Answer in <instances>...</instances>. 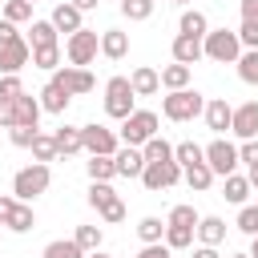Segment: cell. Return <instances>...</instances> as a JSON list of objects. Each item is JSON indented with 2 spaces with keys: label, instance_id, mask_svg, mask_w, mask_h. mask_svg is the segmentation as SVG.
Segmentation results:
<instances>
[{
  "label": "cell",
  "instance_id": "obj_7",
  "mask_svg": "<svg viewBox=\"0 0 258 258\" xmlns=\"http://www.w3.org/2000/svg\"><path fill=\"white\" fill-rule=\"evenodd\" d=\"M81 145H85V153L89 157H113L117 149H121V141H117V133L109 129V125H81Z\"/></svg>",
  "mask_w": 258,
  "mask_h": 258
},
{
  "label": "cell",
  "instance_id": "obj_41",
  "mask_svg": "<svg viewBox=\"0 0 258 258\" xmlns=\"http://www.w3.org/2000/svg\"><path fill=\"white\" fill-rule=\"evenodd\" d=\"M113 198H117V189H113L109 181H93V185H89V206H93V210H105Z\"/></svg>",
  "mask_w": 258,
  "mask_h": 258
},
{
  "label": "cell",
  "instance_id": "obj_31",
  "mask_svg": "<svg viewBox=\"0 0 258 258\" xmlns=\"http://www.w3.org/2000/svg\"><path fill=\"white\" fill-rule=\"evenodd\" d=\"M85 173H89V181H113L117 177V165H113V157H89L85 161Z\"/></svg>",
  "mask_w": 258,
  "mask_h": 258
},
{
  "label": "cell",
  "instance_id": "obj_25",
  "mask_svg": "<svg viewBox=\"0 0 258 258\" xmlns=\"http://www.w3.org/2000/svg\"><path fill=\"white\" fill-rule=\"evenodd\" d=\"M222 198H226V202H234V206H246V198H250V181H246L242 173L222 177Z\"/></svg>",
  "mask_w": 258,
  "mask_h": 258
},
{
  "label": "cell",
  "instance_id": "obj_52",
  "mask_svg": "<svg viewBox=\"0 0 258 258\" xmlns=\"http://www.w3.org/2000/svg\"><path fill=\"white\" fill-rule=\"evenodd\" d=\"M242 20L246 24H258V0H242Z\"/></svg>",
  "mask_w": 258,
  "mask_h": 258
},
{
  "label": "cell",
  "instance_id": "obj_53",
  "mask_svg": "<svg viewBox=\"0 0 258 258\" xmlns=\"http://www.w3.org/2000/svg\"><path fill=\"white\" fill-rule=\"evenodd\" d=\"M12 206H16V198H0V226H4V218L12 214Z\"/></svg>",
  "mask_w": 258,
  "mask_h": 258
},
{
  "label": "cell",
  "instance_id": "obj_55",
  "mask_svg": "<svg viewBox=\"0 0 258 258\" xmlns=\"http://www.w3.org/2000/svg\"><path fill=\"white\" fill-rule=\"evenodd\" d=\"M69 4H73V8H77V12H89V8H97V4H101V0H69Z\"/></svg>",
  "mask_w": 258,
  "mask_h": 258
},
{
  "label": "cell",
  "instance_id": "obj_62",
  "mask_svg": "<svg viewBox=\"0 0 258 258\" xmlns=\"http://www.w3.org/2000/svg\"><path fill=\"white\" fill-rule=\"evenodd\" d=\"M117 4H121V0H117Z\"/></svg>",
  "mask_w": 258,
  "mask_h": 258
},
{
  "label": "cell",
  "instance_id": "obj_58",
  "mask_svg": "<svg viewBox=\"0 0 258 258\" xmlns=\"http://www.w3.org/2000/svg\"><path fill=\"white\" fill-rule=\"evenodd\" d=\"M85 258H113V254H105V250H93V254H85Z\"/></svg>",
  "mask_w": 258,
  "mask_h": 258
},
{
  "label": "cell",
  "instance_id": "obj_8",
  "mask_svg": "<svg viewBox=\"0 0 258 258\" xmlns=\"http://www.w3.org/2000/svg\"><path fill=\"white\" fill-rule=\"evenodd\" d=\"M202 157H206V165H210L214 177H230V173L238 169V145H230L226 137H214V141L202 149Z\"/></svg>",
  "mask_w": 258,
  "mask_h": 258
},
{
  "label": "cell",
  "instance_id": "obj_15",
  "mask_svg": "<svg viewBox=\"0 0 258 258\" xmlns=\"http://www.w3.org/2000/svg\"><path fill=\"white\" fill-rule=\"evenodd\" d=\"M169 52H173V60L177 64H198L202 60V40L198 36H173V44H169Z\"/></svg>",
  "mask_w": 258,
  "mask_h": 258
},
{
  "label": "cell",
  "instance_id": "obj_35",
  "mask_svg": "<svg viewBox=\"0 0 258 258\" xmlns=\"http://www.w3.org/2000/svg\"><path fill=\"white\" fill-rule=\"evenodd\" d=\"M173 161H177L181 169H189V165H198V161H206V157H202V145H194V141H177V145H173Z\"/></svg>",
  "mask_w": 258,
  "mask_h": 258
},
{
  "label": "cell",
  "instance_id": "obj_32",
  "mask_svg": "<svg viewBox=\"0 0 258 258\" xmlns=\"http://www.w3.org/2000/svg\"><path fill=\"white\" fill-rule=\"evenodd\" d=\"M137 238H141L145 246L161 242V238H165V222H161V218H153V214H149V218H141V222H137Z\"/></svg>",
  "mask_w": 258,
  "mask_h": 258
},
{
  "label": "cell",
  "instance_id": "obj_22",
  "mask_svg": "<svg viewBox=\"0 0 258 258\" xmlns=\"http://www.w3.org/2000/svg\"><path fill=\"white\" fill-rule=\"evenodd\" d=\"M198 238H202V246H222L226 242V222L222 218H198V230H194Z\"/></svg>",
  "mask_w": 258,
  "mask_h": 258
},
{
  "label": "cell",
  "instance_id": "obj_2",
  "mask_svg": "<svg viewBox=\"0 0 258 258\" xmlns=\"http://www.w3.org/2000/svg\"><path fill=\"white\" fill-rule=\"evenodd\" d=\"M157 113L153 109H133L125 121H121V133H117V141H125V145H133V149H141L149 137H157Z\"/></svg>",
  "mask_w": 258,
  "mask_h": 258
},
{
  "label": "cell",
  "instance_id": "obj_29",
  "mask_svg": "<svg viewBox=\"0 0 258 258\" xmlns=\"http://www.w3.org/2000/svg\"><path fill=\"white\" fill-rule=\"evenodd\" d=\"M181 177H185V185H189V189H198V194H206V189L214 185V173H210V165H206V161H198V165L181 169Z\"/></svg>",
  "mask_w": 258,
  "mask_h": 258
},
{
  "label": "cell",
  "instance_id": "obj_38",
  "mask_svg": "<svg viewBox=\"0 0 258 258\" xmlns=\"http://www.w3.org/2000/svg\"><path fill=\"white\" fill-rule=\"evenodd\" d=\"M8 24H24V20H32V4L28 0H4V12H0Z\"/></svg>",
  "mask_w": 258,
  "mask_h": 258
},
{
  "label": "cell",
  "instance_id": "obj_44",
  "mask_svg": "<svg viewBox=\"0 0 258 258\" xmlns=\"http://www.w3.org/2000/svg\"><path fill=\"white\" fill-rule=\"evenodd\" d=\"M36 133H40V129H28V125H12V129H8V141H12L16 149H28Z\"/></svg>",
  "mask_w": 258,
  "mask_h": 258
},
{
  "label": "cell",
  "instance_id": "obj_45",
  "mask_svg": "<svg viewBox=\"0 0 258 258\" xmlns=\"http://www.w3.org/2000/svg\"><path fill=\"white\" fill-rule=\"evenodd\" d=\"M97 214H101L109 226H117V222H125V202H121V198H113V202H109L105 210H97Z\"/></svg>",
  "mask_w": 258,
  "mask_h": 258
},
{
  "label": "cell",
  "instance_id": "obj_21",
  "mask_svg": "<svg viewBox=\"0 0 258 258\" xmlns=\"http://www.w3.org/2000/svg\"><path fill=\"white\" fill-rule=\"evenodd\" d=\"M52 141H56V153H64V157L85 153V145H81V125H60V129L52 133Z\"/></svg>",
  "mask_w": 258,
  "mask_h": 258
},
{
  "label": "cell",
  "instance_id": "obj_13",
  "mask_svg": "<svg viewBox=\"0 0 258 258\" xmlns=\"http://www.w3.org/2000/svg\"><path fill=\"white\" fill-rule=\"evenodd\" d=\"M230 133H238L242 141H254V137H258V101H246V105H238V109H234Z\"/></svg>",
  "mask_w": 258,
  "mask_h": 258
},
{
  "label": "cell",
  "instance_id": "obj_5",
  "mask_svg": "<svg viewBox=\"0 0 258 258\" xmlns=\"http://www.w3.org/2000/svg\"><path fill=\"white\" fill-rule=\"evenodd\" d=\"M137 93H133V85H129V77H109L105 81V113L109 117H117V121H125L137 105Z\"/></svg>",
  "mask_w": 258,
  "mask_h": 258
},
{
  "label": "cell",
  "instance_id": "obj_56",
  "mask_svg": "<svg viewBox=\"0 0 258 258\" xmlns=\"http://www.w3.org/2000/svg\"><path fill=\"white\" fill-rule=\"evenodd\" d=\"M246 181H250V189H258V165H250V169H246Z\"/></svg>",
  "mask_w": 258,
  "mask_h": 258
},
{
  "label": "cell",
  "instance_id": "obj_30",
  "mask_svg": "<svg viewBox=\"0 0 258 258\" xmlns=\"http://www.w3.org/2000/svg\"><path fill=\"white\" fill-rule=\"evenodd\" d=\"M28 149H32V157H36L40 165H48V161H56V157H60V153H56V141H52V133H36Z\"/></svg>",
  "mask_w": 258,
  "mask_h": 258
},
{
  "label": "cell",
  "instance_id": "obj_50",
  "mask_svg": "<svg viewBox=\"0 0 258 258\" xmlns=\"http://www.w3.org/2000/svg\"><path fill=\"white\" fill-rule=\"evenodd\" d=\"M0 125H4V129L16 125V109H12V101H0Z\"/></svg>",
  "mask_w": 258,
  "mask_h": 258
},
{
  "label": "cell",
  "instance_id": "obj_43",
  "mask_svg": "<svg viewBox=\"0 0 258 258\" xmlns=\"http://www.w3.org/2000/svg\"><path fill=\"white\" fill-rule=\"evenodd\" d=\"M238 230L250 234V238L258 234V206H242V210H238Z\"/></svg>",
  "mask_w": 258,
  "mask_h": 258
},
{
  "label": "cell",
  "instance_id": "obj_12",
  "mask_svg": "<svg viewBox=\"0 0 258 258\" xmlns=\"http://www.w3.org/2000/svg\"><path fill=\"white\" fill-rule=\"evenodd\" d=\"M202 117H206V129H214V133L222 137V133H230V121H234V105H230L226 97H214V101H206Z\"/></svg>",
  "mask_w": 258,
  "mask_h": 258
},
{
  "label": "cell",
  "instance_id": "obj_51",
  "mask_svg": "<svg viewBox=\"0 0 258 258\" xmlns=\"http://www.w3.org/2000/svg\"><path fill=\"white\" fill-rule=\"evenodd\" d=\"M16 36H20V32H16V24H8V20L0 16V48H4L8 40H16Z\"/></svg>",
  "mask_w": 258,
  "mask_h": 258
},
{
  "label": "cell",
  "instance_id": "obj_18",
  "mask_svg": "<svg viewBox=\"0 0 258 258\" xmlns=\"http://www.w3.org/2000/svg\"><path fill=\"white\" fill-rule=\"evenodd\" d=\"M48 20H52V28H56V32H69V36H73V32H81V28H85V24H81V12H77V8H73V4H56V8H52V16H48Z\"/></svg>",
  "mask_w": 258,
  "mask_h": 258
},
{
  "label": "cell",
  "instance_id": "obj_24",
  "mask_svg": "<svg viewBox=\"0 0 258 258\" xmlns=\"http://www.w3.org/2000/svg\"><path fill=\"white\" fill-rule=\"evenodd\" d=\"M4 226H8L12 234H28V230L36 226V214H32V206H28V202H16V206H12V214L4 218Z\"/></svg>",
  "mask_w": 258,
  "mask_h": 258
},
{
  "label": "cell",
  "instance_id": "obj_36",
  "mask_svg": "<svg viewBox=\"0 0 258 258\" xmlns=\"http://www.w3.org/2000/svg\"><path fill=\"white\" fill-rule=\"evenodd\" d=\"M101 226H77V234H73V242L85 250V254H93V250H101Z\"/></svg>",
  "mask_w": 258,
  "mask_h": 258
},
{
  "label": "cell",
  "instance_id": "obj_3",
  "mask_svg": "<svg viewBox=\"0 0 258 258\" xmlns=\"http://www.w3.org/2000/svg\"><path fill=\"white\" fill-rule=\"evenodd\" d=\"M202 56L218 60V64H234L242 56V44H238V32L234 28H214L202 36Z\"/></svg>",
  "mask_w": 258,
  "mask_h": 258
},
{
  "label": "cell",
  "instance_id": "obj_16",
  "mask_svg": "<svg viewBox=\"0 0 258 258\" xmlns=\"http://www.w3.org/2000/svg\"><path fill=\"white\" fill-rule=\"evenodd\" d=\"M12 109H16V125L40 129V101H36L32 93H20V97L12 101Z\"/></svg>",
  "mask_w": 258,
  "mask_h": 258
},
{
  "label": "cell",
  "instance_id": "obj_33",
  "mask_svg": "<svg viewBox=\"0 0 258 258\" xmlns=\"http://www.w3.org/2000/svg\"><path fill=\"white\" fill-rule=\"evenodd\" d=\"M40 258H85V250L73 242V238H56V242H48L44 246V254Z\"/></svg>",
  "mask_w": 258,
  "mask_h": 258
},
{
  "label": "cell",
  "instance_id": "obj_54",
  "mask_svg": "<svg viewBox=\"0 0 258 258\" xmlns=\"http://www.w3.org/2000/svg\"><path fill=\"white\" fill-rule=\"evenodd\" d=\"M194 258H222V254H218V246H198Z\"/></svg>",
  "mask_w": 258,
  "mask_h": 258
},
{
  "label": "cell",
  "instance_id": "obj_46",
  "mask_svg": "<svg viewBox=\"0 0 258 258\" xmlns=\"http://www.w3.org/2000/svg\"><path fill=\"white\" fill-rule=\"evenodd\" d=\"M20 93H24L20 77H0V101H16Z\"/></svg>",
  "mask_w": 258,
  "mask_h": 258
},
{
  "label": "cell",
  "instance_id": "obj_61",
  "mask_svg": "<svg viewBox=\"0 0 258 258\" xmlns=\"http://www.w3.org/2000/svg\"><path fill=\"white\" fill-rule=\"evenodd\" d=\"M28 4H36V0H28Z\"/></svg>",
  "mask_w": 258,
  "mask_h": 258
},
{
  "label": "cell",
  "instance_id": "obj_17",
  "mask_svg": "<svg viewBox=\"0 0 258 258\" xmlns=\"http://www.w3.org/2000/svg\"><path fill=\"white\" fill-rule=\"evenodd\" d=\"M36 101H40V113H56V117H60V113L69 109V101H73V97H69L60 85H52V81H48V85L40 89V97H36Z\"/></svg>",
  "mask_w": 258,
  "mask_h": 258
},
{
  "label": "cell",
  "instance_id": "obj_28",
  "mask_svg": "<svg viewBox=\"0 0 258 258\" xmlns=\"http://www.w3.org/2000/svg\"><path fill=\"white\" fill-rule=\"evenodd\" d=\"M141 157H145V165H149V161H173V145L157 133V137H149V141L141 145Z\"/></svg>",
  "mask_w": 258,
  "mask_h": 258
},
{
  "label": "cell",
  "instance_id": "obj_63",
  "mask_svg": "<svg viewBox=\"0 0 258 258\" xmlns=\"http://www.w3.org/2000/svg\"><path fill=\"white\" fill-rule=\"evenodd\" d=\"M153 4H157V0H153Z\"/></svg>",
  "mask_w": 258,
  "mask_h": 258
},
{
  "label": "cell",
  "instance_id": "obj_37",
  "mask_svg": "<svg viewBox=\"0 0 258 258\" xmlns=\"http://www.w3.org/2000/svg\"><path fill=\"white\" fill-rule=\"evenodd\" d=\"M169 250H185V246H194V230L189 226H165V238H161Z\"/></svg>",
  "mask_w": 258,
  "mask_h": 258
},
{
  "label": "cell",
  "instance_id": "obj_6",
  "mask_svg": "<svg viewBox=\"0 0 258 258\" xmlns=\"http://www.w3.org/2000/svg\"><path fill=\"white\" fill-rule=\"evenodd\" d=\"M97 52H101V36H97L93 28H81V32H73V36L64 40V56H69L73 69H89V64L97 60Z\"/></svg>",
  "mask_w": 258,
  "mask_h": 258
},
{
  "label": "cell",
  "instance_id": "obj_57",
  "mask_svg": "<svg viewBox=\"0 0 258 258\" xmlns=\"http://www.w3.org/2000/svg\"><path fill=\"white\" fill-rule=\"evenodd\" d=\"M250 258H258V234H254V242H250Z\"/></svg>",
  "mask_w": 258,
  "mask_h": 258
},
{
  "label": "cell",
  "instance_id": "obj_34",
  "mask_svg": "<svg viewBox=\"0 0 258 258\" xmlns=\"http://www.w3.org/2000/svg\"><path fill=\"white\" fill-rule=\"evenodd\" d=\"M234 64H238V77L246 85H258V48H242V56Z\"/></svg>",
  "mask_w": 258,
  "mask_h": 258
},
{
  "label": "cell",
  "instance_id": "obj_59",
  "mask_svg": "<svg viewBox=\"0 0 258 258\" xmlns=\"http://www.w3.org/2000/svg\"><path fill=\"white\" fill-rule=\"evenodd\" d=\"M230 258H250V254H230Z\"/></svg>",
  "mask_w": 258,
  "mask_h": 258
},
{
  "label": "cell",
  "instance_id": "obj_40",
  "mask_svg": "<svg viewBox=\"0 0 258 258\" xmlns=\"http://www.w3.org/2000/svg\"><path fill=\"white\" fill-rule=\"evenodd\" d=\"M32 69L56 73V69H60V48H56V44H52V48H32Z\"/></svg>",
  "mask_w": 258,
  "mask_h": 258
},
{
  "label": "cell",
  "instance_id": "obj_9",
  "mask_svg": "<svg viewBox=\"0 0 258 258\" xmlns=\"http://www.w3.org/2000/svg\"><path fill=\"white\" fill-rule=\"evenodd\" d=\"M177 181H181V165H177V161H149V165L141 169V185L153 189V194H161V189H169V185H177Z\"/></svg>",
  "mask_w": 258,
  "mask_h": 258
},
{
  "label": "cell",
  "instance_id": "obj_49",
  "mask_svg": "<svg viewBox=\"0 0 258 258\" xmlns=\"http://www.w3.org/2000/svg\"><path fill=\"white\" fill-rule=\"evenodd\" d=\"M137 258H169V246L165 242H153V246H141Z\"/></svg>",
  "mask_w": 258,
  "mask_h": 258
},
{
  "label": "cell",
  "instance_id": "obj_11",
  "mask_svg": "<svg viewBox=\"0 0 258 258\" xmlns=\"http://www.w3.org/2000/svg\"><path fill=\"white\" fill-rule=\"evenodd\" d=\"M28 60H32V48H28V40H24V36L8 40V44L0 48V77H16V73H20Z\"/></svg>",
  "mask_w": 258,
  "mask_h": 258
},
{
  "label": "cell",
  "instance_id": "obj_39",
  "mask_svg": "<svg viewBox=\"0 0 258 258\" xmlns=\"http://www.w3.org/2000/svg\"><path fill=\"white\" fill-rule=\"evenodd\" d=\"M153 0H121V16L125 20H149L153 16Z\"/></svg>",
  "mask_w": 258,
  "mask_h": 258
},
{
  "label": "cell",
  "instance_id": "obj_10",
  "mask_svg": "<svg viewBox=\"0 0 258 258\" xmlns=\"http://www.w3.org/2000/svg\"><path fill=\"white\" fill-rule=\"evenodd\" d=\"M52 85H60L69 97H85V93H93V73L89 69H73V64H60L56 73H52Z\"/></svg>",
  "mask_w": 258,
  "mask_h": 258
},
{
  "label": "cell",
  "instance_id": "obj_42",
  "mask_svg": "<svg viewBox=\"0 0 258 258\" xmlns=\"http://www.w3.org/2000/svg\"><path fill=\"white\" fill-rule=\"evenodd\" d=\"M165 226H189V230H198V210L194 206H173L169 218H165Z\"/></svg>",
  "mask_w": 258,
  "mask_h": 258
},
{
  "label": "cell",
  "instance_id": "obj_48",
  "mask_svg": "<svg viewBox=\"0 0 258 258\" xmlns=\"http://www.w3.org/2000/svg\"><path fill=\"white\" fill-rule=\"evenodd\" d=\"M238 161H246V169H250V165H258V137H254V141H242Z\"/></svg>",
  "mask_w": 258,
  "mask_h": 258
},
{
  "label": "cell",
  "instance_id": "obj_14",
  "mask_svg": "<svg viewBox=\"0 0 258 258\" xmlns=\"http://www.w3.org/2000/svg\"><path fill=\"white\" fill-rule=\"evenodd\" d=\"M113 165H117V177H141L145 157H141V149L125 145V149H117V153H113Z\"/></svg>",
  "mask_w": 258,
  "mask_h": 258
},
{
  "label": "cell",
  "instance_id": "obj_1",
  "mask_svg": "<svg viewBox=\"0 0 258 258\" xmlns=\"http://www.w3.org/2000/svg\"><path fill=\"white\" fill-rule=\"evenodd\" d=\"M48 185H52V169H48V165H40V161H32V165L16 169V177H12V198L32 206Z\"/></svg>",
  "mask_w": 258,
  "mask_h": 258
},
{
  "label": "cell",
  "instance_id": "obj_27",
  "mask_svg": "<svg viewBox=\"0 0 258 258\" xmlns=\"http://www.w3.org/2000/svg\"><path fill=\"white\" fill-rule=\"evenodd\" d=\"M157 77H161V85H165L169 93H177V89H189V64H177V60H173V64H165Z\"/></svg>",
  "mask_w": 258,
  "mask_h": 258
},
{
  "label": "cell",
  "instance_id": "obj_4",
  "mask_svg": "<svg viewBox=\"0 0 258 258\" xmlns=\"http://www.w3.org/2000/svg\"><path fill=\"white\" fill-rule=\"evenodd\" d=\"M202 109H206V97L198 89H177V93L161 97V113L169 121H194V117H202Z\"/></svg>",
  "mask_w": 258,
  "mask_h": 258
},
{
  "label": "cell",
  "instance_id": "obj_19",
  "mask_svg": "<svg viewBox=\"0 0 258 258\" xmlns=\"http://www.w3.org/2000/svg\"><path fill=\"white\" fill-rule=\"evenodd\" d=\"M101 52H105L109 60H121V56L129 52V32H121V28H105V32H101Z\"/></svg>",
  "mask_w": 258,
  "mask_h": 258
},
{
  "label": "cell",
  "instance_id": "obj_47",
  "mask_svg": "<svg viewBox=\"0 0 258 258\" xmlns=\"http://www.w3.org/2000/svg\"><path fill=\"white\" fill-rule=\"evenodd\" d=\"M238 44H242V48H258V24H246V20H242V28H238Z\"/></svg>",
  "mask_w": 258,
  "mask_h": 258
},
{
  "label": "cell",
  "instance_id": "obj_60",
  "mask_svg": "<svg viewBox=\"0 0 258 258\" xmlns=\"http://www.w3.org/2000/svg\"><path fill=\"white\" fill-rule=\"evenodd\" d=\"M173 4H189V0H173Z\"/></svg>",
  "mask_w": 258,
  "mask_h": 258
},
{
  "label": "cell",
  "instance_id": "obj_26",
  "mask_svg": "<svg viewBox=\"0 0 258 258\" xmlns=\"http://www.w3.org/2000/svg\"><path fill=\"white\" fill-rule=\"evenodd\" d=\"M52 44H56L52 20H32V28H28V48H52Z\"/></svg>",
  "mask_w": 258,
  "mask_h": 258
},
{
  "label": "cell",
  "instance_id": "obj_23",
  "mask_svg": "<svg viewBox=\"0 0 258 258\" xmlns=\"http://www.w3.org/2000/svg\"><path fill=\"white\" fill-rule=\"evenodd\" d=\"M177 28H181V36H198V40H202V36L210 32V20H206L202 8H185L181 20H177Z\"/></svg>",
  "mask_w": 258,
  "mask_h": 258
},
{
  "label": "cell",
  "instance_id": "obj_20",
  "mask_svg": "<svg viewBox=\"0 0 258 258\" xmlns=\"http://www.w3.org/2000/svg\"><path fill=\"white\" fill-rule=\"evenodd\" d=\"M129 85H133V93H137V97H153V93L161 89V77H157V69H149V64H141V69H133V77H129Z\"/></svg>",
  "mask_w": 258,
  "mask_h": 258
}]
</instances>
